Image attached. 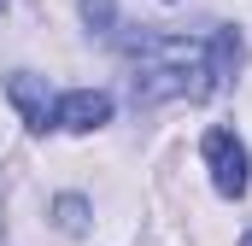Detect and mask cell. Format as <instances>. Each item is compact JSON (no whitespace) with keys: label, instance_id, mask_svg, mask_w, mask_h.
I'll return each mask as SVG.
<instances>
[{"label":"cell","instance_id":"cell-1","mask_svg":"<svg viewBox=\"0 0 252 246\" xmlns=\"http://www.w3.org/2000/svg\"><path fill=\"white\" fill-rule=\"evenodd\" d=\"M129 88H135L141 106H158V100H211V94H217L211 41H188V35H141Z\"/></svg>","mask_w":252,"mask_h":246},{"label":"cell","instance_id":"cell-8","mask_svg":"<svg viewBox=\"0 0 252 246\" xmlns=\"http://www.w3.org/2000/svg\"><path fill=\"white\" fill-rule=\"evenodd\" d=\"M241 246H252V229H247V241H241Z\"/></svg>","mask_w":252,"mask_h":246},{"label":"cell","instance_id":"cell-9","mask_svg":"<svg viewBox=\"0 0 252 246\" xmlns=\"http://www.w3.org/2000/svg\"><path fill=\"white\" fill-rule=\"evenodd\" d=\"M0 12H6V0H0Z\"/></svg>","mask_w":252,"mask_h":246},{"label":"cell","instance_id":"cell-4","mask_svg":"<svg viewBox=\"0 0 252 246\" xmlns=\"http://www.w3.org/2000/svg\"><path fill=\"white\" fill-rule=\"evenodd\" d=\"M6 94H12V106L24 112V129H30V135H47V129H53V106H59V100L47 94V82H41V76L18 70V76L6 82Z\"/></svg>","mask_w":252,"mask_h":246},{"label":"cell","instance_id":"cell-7","mask_svg":"<svg viewBox=\"0 0 252 246\" xmlns=\"http://www.w3.org/2000/svg\"><path fill=\"white\" fill-rule=\"evenodd\" d=\"M0 246H6V217H0Z\"/></svg>","mask_w":252,"mask_h":246},{"label":"cell","instance_id":"cell-6","mask_svg":"<svg viewBox=\"0 0 252 246\" xmlns=\"http://www.w3.org/2000/svg\"><path fill=\"white\" fill-rule=\"evenodd\" d=\"M82 18H88V30H112L118 0H82Z\"/></svg>","mask_w":252,"mask_h":246},{"label":"cell","instance_id":"cell-2","mask_svg":"<svg viewBox=\"0 0 252 246\" xmlns=\"http://www.w3.org/2000/svg\"><path fill=\"white\" fill-rule=\"evenodd\" d=\"M199 153H205L211 187H217L223 199H241V193L252 187V153H247V141H241L235 129H205Z\"/></svg>","mask_w":252,"mask_h":246},{"label":"cell","instance_id":"cell-5","mask_svg":"<svg viewBox=\"0 0 252 246\" xmlns=\"http://www.w3.org/2000/svg\"><path fill=\"white\" fill-rule=\"evenodd\" d=\"M53 223H59L64 235H88V199L82 193H59L53 199Z\"/></svg>","mask_w":252,"mask_h":246},{"label":"cell","instance_id":"cell-3","mask_svg":"<svg viewBox=\"0 0 252 246\" xmlns=\"http://www.w3.org/2000/svg\"><path fill=\"white\" fill-rule=\"evenodd\" d=\"M100 123H112V94H100V88H70L59 106H53V129L94 135Z\"/></svg>","mask_w":252,"mask_h":246}]
</instances>
